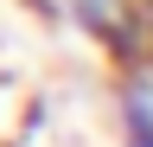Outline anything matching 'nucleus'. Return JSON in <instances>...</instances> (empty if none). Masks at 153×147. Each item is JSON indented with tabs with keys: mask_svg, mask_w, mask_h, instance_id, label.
<instances>
[{
	"mask_svg": "<svg viewBox=\"0 0 153 147\" xmlns=\"http://www.w3.org/2000/svg\"><path fill=\"white\" fill-rule=\"evenodd\" d=\"M121 141L128 147H153V77L147 70L121 77Z\"/></svg>",
	"mask_w": 153,
	"mask_h": 147,
	"instance_id": "1",
	"label": "nucleus"
}]
</instances>
